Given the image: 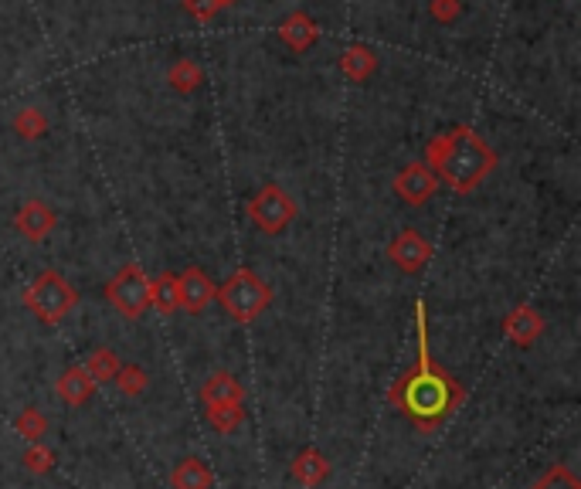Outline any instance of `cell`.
Returning a JSON list of instances; mask_svg holds the SVG:
<instances>
[{
  "label": "cell",
  "mask_w": 581,
  "mask_h": 489,
  "mask_svg": "<svg viewBox=\"0 0 581 489\" xmlns=\"http://www.w3.org/2000/svg\"><path fill=\"white\" fill-rule=\"evenodd\" d=\"M415 333H418V357L405 374L388 388V405L398 408L415 428L435 432L446 425L466 401L463 384L449 371H442L429 347V310L422 299H415Z\"/></svg>",
  "instance_id": "obj_1"
},
{
  "label": "cell",
  "mask_w": 581,
  "mask_h": 489,
  "mask_svg": "<svg viewBox=\"0 0 581 489\" xmlns=\"http://www.w3.org/2000/svg\"><path fill=\"white\" fill-rule=\"evenodd\" d=\"M425 167L439 177V184L456 194H473L497 167V153L473 126H452V130L432 136L425 147Z\"/></svg>",
  "instance_id": "obj_2"
},
{
  "label": "cell",
  "mask_w": 581,
  "mask_h": 489,
  "mask_svg": "<svg viewBox=\"0 0 581 489\" xmlns=\"http://www.w3.org/2000/svg\"><path fill=\"white\" fill-rule=\"evenodd\" d=\"M215 303L232 316L235 323H255L272 306V289L259 272L238 269L218 286Z\"/></svg>",
  "instance_id": "obj_3"
},
{
  "label": "cell",
  "mask_w": 581,
  "mask_h": 489,
  "mask_svg": "<svg viewBox=\"0 0 581 489\" xmlns=\"http://www.w3.org/2000/svg\"><path fill=\"white\" fill-rule=\"evenodd\" d=\"M24 306H28L41 323L55 326V323H62L75 306H79V293H75V286L62 276V272L48 269L28 286Z\"/></svg>",
  "instance_id": "obj_4"
},
{
  "label": "cell",
  "mask_w": 581,
  "mask_h": 489,
  "mask_svg": "<svg viewBox=\"0 0 581 489\" xmlns=\"http://www.w3.org/2000/svg\"><path fill=\"white\" fill-rule=\"evenodd\" d=\"M249 221L259 231H266V235H283V231L293 225L296 221V201H293V194L283 191L279 184H266V187H259V191L252 194V201H249Z\"/></svg>",
  "instance_id": "obj_5"
},
{
  "label": "cell",
  "mask_w": 581,
  "mask_h": 489,
  "mask_svg": "<svg viewBox=\"0 0 581 489\" xmlns=\"http://www.w3.org/2000/svg\"><path fill=\"white\" fill-rule=\"evenodd\" d=\"M106 299L109 306L126 316V320H140L150 310V279L140 265H123L113 279L106 282Z\"/></svg>",
  "instance_id": "obj_6"
},
{
  "label": "cell",
  "mask_w": 581,
  "mask_h": 489,
  "mask_svg": "<svg viewBox=\"0 0 581 489\" xmlns=\"http://www.w3.org/2000/svg\"><path fill=\"white\" fill-rule=\"evenodd\" d=\"M435 248L425 235H418L415 228H405L395 235V242L388 245V259L391 265H398L405 276H415V272H422L425 265L432 262Z\"/></svg>",
  "instance_id": "obj_7"
},
{
  "label": "cell",
  "mask_w": 581,
  "mask_h": 489,
  "mask_svg": "<svg viewBox=\"0 0 581 489\" xmlns=\"http://www.w3.org/2000/svg\"><path fill=\"white\" fill-rule=\"evenodd\" d=\"M395 194L405 204H412V208H422V204H429L432 197L439 194V177L425 167V160H415V163H408L405 170H398Z\"/></svg>",
  "instance_id": "obj_8"
},
{
  "label": "cell",
  "mask_w": 581,
  "mask_h": 489,
  "mask_svg": "<svg viewBox=\"0 0 581 489\" xmlns=\"http://www.w3.org/2000/svg\"><path fill=\"white\" fill-rule=\"evenodd\" d=\"M215 293H218V286L211 282V276L201 269H194V265L177 276V310L198 316L215 303Z\"/></svg>",
  "instance_id": "obj_9"
},
{
  "label": "cell",
  "mask_w": 581,
  "mask_h": 489,
  "mask_svg": "<svg viewBox=\"0 0 581 489\" xmlns=\"http://www.w3.org/2000/svg\"><path fill=\"white\" fill-rule=\"evenodd\" d=\"M55 225H58L55 208L45 201H38V197H34V201H24L21 211L14 214V228L21 231L28 242H45L51 231H55Z\"/></svg>",
  "instance_id": "obj_10"
},
{
  "label": "cell",
  "mask_w": 581,
  "mask_h": 489,
  "mask_svg": "<svg viewBox=\"0 0 581 489\" xmlns=\"http://www.w3.org/2000/svg\"><path fill=\"white\" fill-rule=\"evenodd\" d=\"M544 316L534 310V306H527V303H520L514 313L503 320V333H507V340L514 343V347L520 350H527V347H534L537 340H541V333H544Z\"/></svg>",
  "instance_id": "obj_11"
},
{
  "label": "cell",
  "mask_w": 581,
  "mask_h": 489,
  "mask_svg": "<svg viewBox=\"0 0 581 489\" xmlns=\"http://www.w3.org/2000/svg\"><path fill=\"white\" fill-rule=\"evenodd\" d=\"M201 401H204V408H221V405H242L245 401V388H242V381H238L235 374H228V371H215L204 381V388H201Z\"/></svg>",
  "instance_id": "obj_12"
},
{
  "label": "cell",
  "mask_w": 581,
  "mask_h": 489,
  "mask_svg": "<svg viewBox=\"0 0 581 489\" xmlns=\"http://www.w3.org/2000/svg\"><path fill=\"white\" fill-rule=\"evenodd\" d=\"M279 38H283V45H289L293 51H306L320 41V24H316L310 14L296 11L279 24Z\"/></svg>",
  "instance_id": "obj_13"
},
{
  "label": "cell",
  "mask_w": 581,
  "mask_h": 489,
  "mask_svg": "<svg viewBox=\"0 0 581 489\" xmlns=\"http://www.w3.org/2000/svg\"><path fill=\"white\" fill-rule=\"evenodd\" d=\"M55 394L65 401V405H72V408H82L85 401L96 394V381H92L89 374H85V367H68V371L58 377L55 381Z\"/></svg>",
  "instance_id": "obj_14"
},
{
  "label": "cell",
  "mask_w": 581,
  "mask_h": 489,
  "mask_svg": "<svg viewBox=\"0 0 581 489\" xmlns=\"http://www.w3.org/2000/svg\"><path fill=\"white\" fill-rule=\"evenodd\" d=\"M327 476H330V462H327V456H323L320 449H303L293 459V479L303 489L323 486V479H327Z\"/></svg>",
  "instance_id": "obj_15"
},
{
  "label": "cell",
  "mask_w": 581,
  "mask_h": 489,
  "mask_svg": "<svg viewBox=\"0 0 581 489\" xmlns=\"http://www.w3.org/2000/svg\"><path fill=\"white\" fill-rule=\"evenodd\" d=\"M170 486L174 489H211L215 486V473L208 469V462L187 456L170 469Z\"/></svg>",
  "instance_id": "obj_16"
},
{
  "label": "cell",
  "mask_w": 581,
  "mask_h": 489,
  "mask_svg": "<svg viewBox=\"0 0 581 489\" xmlns=\"http://www.w3.org/2000/svg\"><path fill=\"white\" fill-rule=\"evenodd\" d=\"M340 72L354 82H367L374 72H378V55H374L367 45H350L344 55H340Z\"/></svg>",
  "instance_id": "obj_17"
},
{
  "label": "cell",
  "mask_w": 581,
  "mask_h": 489,
  "mask_svg": "<svg viewBox=\"0 0 581 489\" xmlns=\"http://www.w3.org/2000/svg\"><path fill=\"white\" fill-rule=\"evenodd\" d=\"M85 374L92 377L96 384H106V381H113V377L119 374V367H123V360H119L116 350H109V347H96V350H89L85 354Z\"/></svg>",
  "instance_id": "obj_18"
},
{
  "label": "cell",
  "mask_w": 581,
  "mask_h": 489,
  "mask_svg": "<svg viewBox=\"0 0 581 489\" xmlns=\"http://www.w3.org/2000/svg\"><path fill=\"white\" fill-rule=\"evenodd\" d=\"M167 82H170V89H174V92H181V96H187V92L201 89L204 68H201L198 62H194V58H177V62L170 65V72H167Z\"/></svg>",
  "instance_id": "obj_19"
},
{
  "label": "cell",
  "mask_w": 581,
  "mask_h": 489,
  "mask_svg": "<svg viewBox=\"0 0 581 489\" xmlns=\"http://www.w3.org/2000/svg\"><path fill=\"white\" fill-rule=\"evenodd\" d=\"M150 306L164 316L177 310V276L174 272H164V276L150 279Z\"/></svg>",
  "instance_id": "obj_20"
},
{
  "label": "cell",
  "mask_w": 581,
  "mask_h": 489,
  "mask_svg": "<svg viewBox=\"0 0 581 489\" xmlns=\"http://www.w3.org/2000/svg\"><path fill=\"white\" fill-rule=\"evenodd\" d=\"M113 384L123 398H140V394L150 388V374L143 371L140 364H123L119 367V374L113 377Z\"/></svg>",
  "instance_id": "obj_21"
},
{
  "label": "cell",
  "mask_w": 581,
  "mask_h": 489,
  "mask_svg": "<svg viewBox=\"0 0 581 489\" xmlns=\"http://www.w3.org/2000/svg\"><path fill=\"white\" fill-rule=\"evenodd\" d=\"M14 432L21 435L24 442H41L48 435V415L38 408H24L21 415L14 418Z\"/></svg>",
  "instance_id": "obj_22"
},
{
  "label": "cell",
  "mask_w": 581,
  "mask_h": 489,
  "mask_svg": "<svg viewBox=\"0 0 581 489\" xmlns=\"http://www.w3.org/2000/svg\"><path fill=\"white\" fill-rule=\"evenodd\" d=\"M531 489H581V479L568 462H554V466L544 469L541 479H534Z\"/></svg>",
  "instance_id": "obj_23"
},
{
  "label": "cell",
  "mask_w": 581,
  "mask_h": 489,
  "mask_svg": "<svg viewBox=\"0 0 581 489\" xmlns=\"http://www.w3.org/2000/svg\"><path fill=\"white\" fill-rule=\"evenodd\" d=\"M208 425L215 428L218 435H235L238 428L245 425V408H242V405H221V408H208Z\"/></svg>",
  "instance_id": "obj_24"
},
{
  "label": "cell",
  "mask_w": 581,
  "mask_h": 489,
  "mask_svg": "<svg viewBox=\"0 0 581 489\" xmlns=\"http://www.w3.org/2000/svg\"><path fill=\"white\" fill-rule=\"evenodd\" d=\"M14 133L21 136V140H38V136L48 133V116L41 113V109H21V113L14 116Z\"/></svg>",
  "instance_id": "obj_25"
},
{
  "label": "cell",
  "mask_w": 581,
  "mask_h": 489,
  "mask_svg": "<svg viewBox=\"0 0 581 489\" xmlns=\"http://www.w3.org/2000/svg\"><path fill=\"white\" fill-rule=\"evenodd\" d=\"M55 462H58V456L48 449V445H41V442L28 445V452H24V469L34 473V476H48L51 469H55Z\"/></svg>",
  "instance_id": "obj_26"
},
{
  "label": "cell",
  "mask_w": 581,
  "mask_h": 489,
  "mask_svg": "<svg viewBox=\"0 0 581 489\" xmlns=\"http://www.w3.org/2000/svg\"><path fill=\"white\" fill-rule=\"evenodd\" d=\"M463 14V0H432V17L439 24H452Z\"/></svg>",
  "instance_id": "obj_27"
},
{
  "label": "cell",
  "mask_w": 581,
  "mask_h": 489,
  "mask_svg": "<svg viewBox=\"0 0 581 489\" xmlns=\"http://www.w3.org/2000/svg\"><path fill=\"white\" fill-rule=\"evenodd\" d=\"M187 11L198 17V21H211L221 11V4L218 0H187Z\"/></svg>",
  "instance_id": "obj_28"
},
{
  "label": "cell",
  "mask_w": 581,
  "mask_h": 489,
  "mask_svg": "<svg viewBox=\"0 0 581 489\" xmlns=\"http://www.w3.org/2000/svg\"><path fill=\"white\" fill-rule=\"evenodd\" d=\"M218 4H221V7H228V4H235V0H218Z\"/></svg>",
  "instance_id": "obj_29"
}]
</instances>
